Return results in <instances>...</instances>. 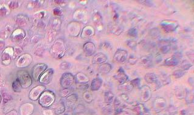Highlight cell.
I'll return each instance as SVG.
<instances>
[{"label": "cell", "instance_id": "1", "mask_svg": "<svg viewBox=\"0 0 194 115\" xmlns=\"http://www.w3.org/2000/svg\"><path fill=\"white\" fill-rule=\"evenodd\" d=\"M56 95L52 91L45 90L38 99L39 104L45 108L51 106L55 102Z\"/></svg>", "mask_w": 194, "mask_h": 115}, {"label": "cell", "instance_id": "2", "mask_svg": "<svg viewBox=\"0 0 194 115\" xmlns=\"http://www.w3.org/2000/svg\"><path fill=\"white\" fill-rule=\"evenodd\" d=\"M51 53L55 57L62 58L65 53L64 42L60 39L56 40L51 47Z\"/></svg>", "mask_w": 194, "mask_h": 115}, {"label": "cell", "instance_id": "3", "mask_svg": "<svg viewBox=\"0 0 194 115\" xmlns=\"http://www.w3.org/2000/svg\"><path fill=\"white\" fill-rule=\"evenodd\" d=\"M17 80L23 88H28L33 84V78L27 71L20 70L18 73Z\"/></svg>", "mask_w": 194, "mask_h": 115}, {"label": "cell", "instance_id": "4", "mask_svg": "<svg viewBox=\"0 0 194 115\" xmlns=\"http://www.w3.org/2000/svg\"><path fill=\"white\" fill-rule=\"evenodd\" d=\"M54 74V69L51 68H48L39 78V80H38L39 83L43 86L49 84L52 81Z\"/></svg>", "mask_w": 194, "mask_h": 115}, {"label": "cell", "instance_id": "5", "mask_svg": "<svg viewBox=\"0 0 194 115\" xmlns=\"http://www.w3.org/2000/svg\"><path fill=\"white\" fill-rule=\"evenodd\" d=\"M74 82V76L72 73L68 72L64 73L60 80V84L64 88H70Z\"/></svg>", "mask_w": 194, "mask_h": 115}, {"label": "cell", "instance_id": "6", "mask_svg": "<svg viewBox=\"0 0 194 115\" xmlns=\"http://www.w3.org/2000/svg\"><path fill=\"white\" fill-rule=\"evenodd\" d=\"M48 69V65L43 63H38L35 65L32 70V76L35 81H38L42 73Z\"/></svg>", "mask_w": 194, "mask_h": 115}, {"label": "cell", "instance_id": "7", "mask_svg": "<svg viewBox=\"0 0 194 115\" xmlns=\"http://www.w3.org/2000/svg\"><path fill=\"white\" fill-rule=\"evenodd\" d=\"M46 90V87L43 85H38L33 87L29 94V99L33 101H37L40 97L43 92Z\"/></svg>", "mask_w": 194, "mask_h": 115}, {"label": "cell", "instance_id": "8", "mask_svg": "<svg viewBox=\"0 0 194 115\" xmlns=\"http://www.w3.org/2000/svg\"><path fill=\"white\" fill-rule=\"evenodd\" d=\"M128 60V52L125 50L119 49L115 53L113 61L119 64H124Z\"/></svg>", "mask_w": 194, "mask_h": 115}, {"label": "cell", "instance_id": "9", "mask_svg": "<svg viewBox=\"0 0 194 115\" xmlns=\"http://www.w3.org/2000/svg\"><path fill=\"white\" fill-rule=\"evenodd\" d=\"M81 24L79 22L74 21L70 23L68 26V31L69 35L73 37L77 36L81 30Z\"/></svg>", "mask_w": 194, "mask_h": 115}, {"label": "cell", "instance_id": "10", "mask_svg": "<svg viewBox=\"0 0 194 115\" xmlns=\"http://www.w3.org/2000/svg\"><path fill=\"white\" fill-rule=\"evenodd\" d=\"M166 106V100L162 98H160L155 99L153 102V109L157 113H160L164 110L165 109Z\"/></svg>", "mask_w": 194, "mask_h": 115}, {"label": "cell", "instance_id": "11", "mask_svg": "<svg viewBox=\"0 0 194 115\" xmlns=\"http://www.w3.org/2000/svg\"><path fill=\"white\" fill-rule=\"evenodd\" d=\"M141 99L142 101H148L151 98V89L149 86L142 87L140 89Z\"/></svg>", "mask_w": 194, "mask_h": 115}, {"label": "cell", "instance_id": "12", "mask_svg": "<svg viewBox=\"0 0 194 115\" xmlns=\"http://www.w3.org/2000/svg\"><path fill=\"white\" fill-rule=\"evenodd\" d=\"M161 25L162 29L167 32L174 31L178 26L177 23L172 21H164L162 22Z\"/></svg>", "mask_w": 194, "mask_h": 115}, {"label": "cell", "instance_id": "13", "mask_svg": "<svg viewBox=\"0 0 194 115\" xmlns=\"http://www.w3.org/2000/svg\"><path fill=\"white\" fill-rule=\"evenodd\" d=\"M114 78L118 81V83L119 84H121V85L124 84L125 83L127 82L128 81V76L126 74L124 70H123V69L120 68L118 71V73L116 75L114 76Z\"/></svg>", "mask_w": 194, "mask_h": 115}, {"label": "cell", "instance_id": "14", "mask_svg": "<svg viewBox=\"0 0 194 115\" xmlns=\"http://www.w3.org/2000/svg\"><path fill=\"white\" fill-rule=\"evenodd\" d=\"M34 106L31 103H26L20 107L21 115H31L33 112Z\"/></svg>", "mask_w": 194, "mask_h": 115}, {"label": "cell", "instance_id": "15", "mask_svg": "<svg viewBox=\"0 0 194 115\" xmlns=\"http://www.w3.org/2000/svg\"><path fill=\"white\" fill-rule=\"evenodd\" d=\"M89 78L85 73L79 72L74 76V81L76 83L79 84H85L89 82Z\"/></svg>", "mask_w": 194, "mask_h": 115}, {"label": "cell", "instance_id": "16", "mask_svg": "<svg viewBox=\"0 0 194 115\" xmlns=\"http://www.w3.org/2000/svg\"><path fill=\"white\" fill-rule=\"evenodd\" d=\"M83 50L87 55L91 56L96 52V46L92 42H87L83 45Z\"/></svg>", "mask_w": 194, "mask_h": 115}, {"label": "cell", "instance_id": "17", "mask_svg": "<svg viewBox=\"0 0 194 115\" xmlns=\"http://www.w3.org/2000/svg\"><path fill=\"white\" fill-rule=\"evenodd\" d=\"M95 33V29L91 26H87L85 27L82 32L81 37L82 38H89L92 37Z\"/></svg>", "mask_w": 194, "mask_h": 115}, {"label": "cell", "instance_id": "18", "mask_svg": "<svg viewBox=\"0 0 194 115\" xmlns=\"http://www.w3.org/2000/svg\"><path fill=\"white\" fill-rule=\"evenodd\" d=\"M144 79L147 83L150 84H157L160 82L158 76L153 73H147L144 76Z\"/></svg>", "mask_w": 194, "mask_h": 115}, {"label": "cell", "instance_id": "19", "mask_svg": "<svg viewBox=\"0 0 194 115\" xmlns=\"http://www.w3.org/2000/svg\"><path fill=\"white\" fill-rule=\"evenodd\" d=\"M107 60V56L102 53H98L95 55L93 59V62L96 64H102L105 63Z\"/></svg>", "mask_w": 194, "mask_h": 115}, {"label": "cell", "instance_id": "20", "mask_svg": "<svg viewBox=\"0 0 194 115\" xmlns=\"http://www.w3.org/2000/svg\"><path fill=\"white\" fill-rule=\"evenodd\" d=\"M133 110L138 115H151L142 104L136 105L133 109Z\"/></svg>", "mask_w": 194, "mask_h": 115}, {"label": "cell", "instance_id": "21", "mask_svg": "<svg viewBox=\"0 0 194 115\" xmlns=\"http://www.w3.org/2000/svg\"><path fill=\"white\" fill-rule=\"evenodd\" d=\"M102 83H103V81H102V80L100 78H97L94 79L91 81V86H90L91 90H93V91H97L102 86Z\"/></svg>", "mask_w": 194, "mask_h": 115}, {"label": "cell", "instance_id": "22", "mask_svg": "<svg viewBox=\"0 0 194 115\" xmlns=\"http://www.w3.org/2000/svg\"><path fill=\"white\" fill-rule=\"evenodd\" d=\"M112 69V67L109 63H103L101 64L99 67V71L103 74L109 73Z\"/></svg>", "mask_w": 194, "mask_h": 115}, {"label": "cell", "instance_id": "23", "mask_svg": "<svg viewBox=\"0 0 194 115\" xmlns=\"http://www.w3.org/2000/svg\"><path fill=\"white\" fill-rule=\"evenodd\" d=\"M180 62V59L174 56L169 58L165 60V64L167 66H175Z\"/></svg>", "mask_w": 194, "mask_h": 115}, {"label": "cell", "instance_id": "24", "mask_svg": "<svg viewBox=\"0 0 194 115\" xmlns=\"http://www.w3.org/2000/svg\"><path fill=\"white\" fill-rule=\"evenodd\" d=\"M141 64L146 68H151L153 67V64L151 58L144 57L141 58Z\"/></svg>", "mask_w": 194, "mask_h": 115}, {"label": "cell", "instance_id": "25", "mask_svg": "<svg viewBox=\"0 0 194 115\" xmlns=\"http://www.w3.org/2000/svg\"><path fill=\"white\" fill-rule=\"evenodd\" d=\"M104 99L107 104H110L114 102L115 99V96L114 95L111 91H107L104 95Z\"/></svg>", "mask_w": 194, "mask_h": 115}, {"label": "cell", "instance_id": "26", "mask_svg": "<svg viewBox=\"0 0 194 115\" xmlns=\"http://www.w3.org/2000/svg\"><path fill=\"white\" fill-rule=\"evenodd\" d=\"M78 100V96L76 94H71L66 97V102L68 106L74 105Z\"/></svg>", "mask_w": 194, "mask_h": 115}, {"label": "cell", "instance_id": "27", "mask_svg": "<svg viewBox=\"0 0 194 115\" xmlns=\"http://www.w3.org/2000/svg\"><path fill=\"white\" fill-rule=\"evenodd\" d=\"M175 94H176L177 97L178 99H181L185 97L186 91H184V90L182 87H177V88L175 90Z\"/></svg>", "mask_w": 194, "mask_h": 115}, {"label": "cell", "instance_id": "28", "mask_svg": "<svg viewBox=\"0 0 194 115\" xmlns=\"http://www.w3.org/2000/svg\"><path fill=\"white\" fill-rule=\"evenodd\" d=\"M51 26H52V28L54 30H55V31L59 30V29H60L61 21L59 18L54 19L52 22Z\"/></svg>", "mask_w": 194, "mask_h": 115}, {"label": "cell", "instance_id": "29", "mask_svg": "<svg viewBox=\"0 0 194 115\" xmlns=\"http://www.w3.org/2000/svg\"><path fill=\"white\" fill-rule=\"evenodd\" d=\"M111 31L113 34L116 35H119L123 32V28L119 25H114L112 27Z\"/></svg>", "mask_w": 194, "mask_h": 115}, {"label": "cell", "instance_id": "30", "mask_svg": "<svg viewBox=\"0 0 194 115\" xmlns=\"http://www.w3.org/2000/svg\"><path fill=\"white\" fill-rule=\"evenodd\" d=\"M55 115H59L62 114L65 111V106L64 104H62L60 106H58L54 110Z\"/></svg>", "mask_w": 194, "mask_h": 115}, {"label": "cell", "instance_id": "31", "mask_svg": "<svg viewBox=\"0 0 194 115\" xmlns=\"http://www.w3.org/2000/svg\"><path fill=\"white\" fill-rule=\"evenodd\" d=\"M22 87L18 80L14 81L12 84V88L15 92H20Z\"/></svg>", "mask_w": 194, "mask_h": 115}, {"label": "cell", "instance_id": "32", "mask_svg": "<svg viewBox=\"0 0 194 115\" xmlns=\"http://www.w3.org/2000/svg\"><path fill=\"white\" fill-rule=\"evenodd\" d=\"M83 98L84 99V100L88 103H90L92 101H93V96L92 95L88 92V91H85L84 92L83 95Z\"/></svg>", "mask_w": 194, "mask_h": 115}, {"label": "cell", "instance_id": "33", "mask_svg": "<svg viewBox=\"0 0 194 115\" xmlns=\"http://www.w3.org/2000/svg\"><path fill=\"white\" fill-rule=\"evenodd\" d=\"M186 73V72L183 70L181 69H178L177 70H175L173 73V75L175 76V78H180L181 77H182L183 76H184V75Z\"/></svg>", "mask_w": 194, "mask_h": 115}, {"label": "cell", "instance_id": "34", "mask_svg": "<svg viewBox=\"0 0 194 115\" xmlns=\"http://www.w3.org/2000/svg\"><path fill=\"white\" fill-rule=\"evenodd\" d=\"M133 86L132 85L131 83L127 81L126 83H125L124 84L121 85V88L122 90H124V91H130L133 88Z\"/></svg>", "mask_w": 194, "mask_h": 115}, {"label": "cell", "instance_id": "35", "mask_svg": "<svg viewBox=\"0 0 194 115\" xmlns=\"http://www.w3.org/2000/svg\"><path fill=\"white\" fill-rule=\"evenodd\" d=\"M84 11L81 10H77L74 14V17L75 19L77 20H81L84 17Z\"/></svg>", "mask_w": 194, "mask_h": 115}, {"label": "cell", "instance_id": "36", "mask_svg": "<svg viewBox=\"0 0 194 115\" xmlns=\"http://www.w3.org/2000/svg\"><path fill=\"white\" fill-rule=\"evenodd\" d=\"M170 49H171L170 45H169V44H164V46H162L160 47V51L162 54H167L170 50Z\"/></svg>", "mask_w": 194, "mask_h": 115}, {"label": "cell", "instance_id": "37", "mask_svg": "<svg viewBox=\"0 0 194 115\" xmlns=\"http://www.w3.org/2000/svg\"><path fill=\"white\" fill-rule=\"evenodd\" d=\"M161 81L160 82L162 83V85H167L171 82V80L170 79L169 76H167L166 75L161 76Z\"/></svg>", "mask_w": 194, "mask_h": 115}, {"label": "cell", "instance_id": "38", "mask_svg": "<svg viewBox=\"0 0 194 115\" xmlns=\"http://www.w3.org/2000/svg\"><path fill=\"white\" fill-rule=\"evenodd\" d=\"M71 92V89L69 88H64V90L60 91V95L62 97L65 98V97H67L68 96H69L70 95Z\"/></svg>", "mask_w": 194, "mask_h": 115}, {"label": "cell", "instance_id": "39", "mask_svg": "<svg viewBox=\"0 0 194 115\" xmlns=\"http://www.w3.org/2000/svg\"><path fill=\"white\" fill-rule=\"evenodd\" d=\"M167 112L169 115H175L177 113L178 111H177V109L173 106H170L167 109Z\"/></svg>", "mask_w": 194, "mask_h": 115}, {"label": "cell", "instance_id": "40", "mask_svg": "<svg viewBox=\"0 0 194 115\" xmlns=\"http://www.w3.org/2000/svg\"><path fill=\"white\" fill-rule=\"evenodd\" d=\"M84 110V107L82 105H78L77 107H76V108L74 109V113H75V115H77L78 111L79 112V115L81 113H82Z\"/></svg>", "mask_w": 194, "mask_h": 115}, {"label": "cell", "instance_id": "41", "mask_svg": "<svg viewBox=\"0 0 194 115\" xmlns=\"http://www.w3.org/2000/svg\"><path fill=\"white\" fill-rule=\"evenodd\" d=\"M128 34L131 37H136L138 36V30L136 28H131L129 30Z\"/></svg>", "mask_w": 194, "mask_h": 115}, {"label": "cell", "instance_id": "42", "mask_svg": "<svg viewBox=\"0 0 194 115\" xmlns=\"http://www.w3.org/2000/svg\"><path fill=\"white\" fill-rule=\"evenodd\" d=\"M127 46H128L129 47H130V48L134 49V48H135V47H136L137 43H136V42L134 40H133V39H130V40H128V41H127Z\"/></svg>", "mask_w": 194, "mask_h": 115}, {"label": "cell", "instance_id": "43", "mask_svg": "<svg viewBox=\"0 0 194 115\" xmlns=\"http://www.w3.org/2000/svg\"><path fill=\"white\" fill-rule=\"evenodd\" d=\"M70 64L69 63V62H62L61 64H60V69H62V70H66V69H69V67H70Z\"/></svg>", "mask_w": 194, "mask_h": 115}, {"label": "cell", "instance_id": "44", "mask_svg": "<svg viewBox=\"0 0 194 115\" xmlns=\"http://www.w3.org/2000/svg\"><path fill=\"white\" fill-rule=\"evenodd\" d=\"M132 84V85L133 87H139L140 86L141 84V80L139 78H136L134 79L133 80H132L131 81H130Z\"/></svg>", "mask_w": 194, "mask_h": 115}, {"label": "cell", "instance_id": "45", "mask_svg": "<svg viewBox=\"0 0 194 115\" xmlns=\"http://www.w3.org/2000/svg\"><path fill=\"white\" fill-rule=\"evenodd\" d=\"M43 114L44 115H54V111L51 109H46L43 110Z\"/></svg>", "mask_w": 194, "mask_h": 115}, {"label": "cell", "instance_id": "46", "mask_svg": "<svg viewBox=\"0 0 194 115\" xmlns=\"http://www.w3.org/2000/svg\"><path fill=\"white\" fill-rule=\"evenodd\" d=\"M192 64H184V65H182V67H181V69L183 70H184V71H185L186 72V70H188V69H189L191 67V66H192Z\"/></svg>", "mask_w": 194, "mask_h": 115}, {"label": "cell", "instance_id": "47", "mask_svg": "<svg viewBox=\"0 0 194 115\" xmlns=\"http://www.w3.org/2000/svg\"><path fill=\"white\" fill-rule=\"evenodd\" d=\"M54 15H61V13H62V11H61V10L60 9V8H58V7H57V8H56V9H54Z\"/></svg>", "mask_w": 194, "mask_h": 115}, {"label": "cell", "instance_id": "48", "mask_svg": "<svg viewBox=\"0 0 194 115\" xmlns=\"http://www.w3.org/2000/svg\"><path fill=\"white\" fill-rule=\"evenodd\" d=\"M128 61L129 62L130 64H134L136 62V61H137V59L136 58L131 57H130L129 58Z\"/></svg>", "mask_w": 194, "mask_h": 115}, {"label": "cell", "instance_id": "49", "mask_svg": "<svg viewBox=\"0 0 194 115\" xmlns=\"http://www.w3.org/2000/svg\"><path fill=\"white\" fill-rule=\"evenodd\" d=\"M104 45H105V46H103L104 47L103 48H105L107 50H111L112 49V47H111L110 44H109V43H105Z\"/></svg>", "mask_w": 194, "mask_h": 115}, {"label": "cell", "instance_id": "50", "mask_svg": "<svg viewBox=\"0 0 194 115\" xmlns=\"http://www.w3.org/2000/svg\"><path fill=\"white\" fill-rule=\"evenodd\" d=\"M6 115H18V113L15 110H12L9 112V113H7V114H6Z\"/></svg>", "mask_w": 194, "mask_h": 115}, {"label": "cell", "instance_id": "51", "mask_svg": "<svg viewBox=\"0 0 194 115\" xmlns=\"http://www.w3.org/2000/svg\"><path fill=\"white\" fill-rule=\"evenodd\" d=\"M121 96H122V99H123V100H124V101H127V100H128V99H129V97H128V96H127V95H126V94H122V95H121Z\"/></svg>", "mask_w": 194, "mask_h": 115}, {"label": "cell", "instance_id": "52", "mask_svg": "<svg viewBox=\"0 0 194 115\" xmlns=\"http://www.w3.org/2000/svg\"><path fill=\"white\" fill-rule=\"evenodd\" d=\"M188 112L187 110H183L181 112V115H188Z\"/></svg>", "mask_w": 194, "mask_h": 115}, {"label": "cell", "instance_id": "53", "mask_svg": "<svg viewBox=\"0 0 194 115\" xmlns=\"http://www.w3.org/2000/svg\"><path fill=\"white\" fill-rule=\"evenodd\" d=\"M1 96H0V102H1Z\"/></svg>", "mask_w": 194, "mask_h": 115}, {"label": "cell", "instance_id": "54", "mask_svg": "<svg viewBox=\"0 0 194 115\" xmlns=\"http://www.w3.org/2000/svg\"></svg>", "mask_w": 194, "mask_h": 115}]
</instances>
